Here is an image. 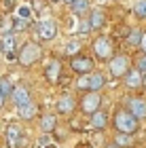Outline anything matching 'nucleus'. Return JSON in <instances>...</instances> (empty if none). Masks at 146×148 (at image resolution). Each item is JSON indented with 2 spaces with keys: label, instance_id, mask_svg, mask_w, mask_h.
Returning a JSON list of instances; mask_svg holds the SVG:
<instances>
[{
  "label": "nucleus",
  "instance_id": "obj_27",
  "mask_svg": "<svg viewBox=\"0 0 146 148\" xmlns=\"http://www.w3.org/2000/svg\"><path fill=\"white\" fill-rule=\"evenodd\" d=\"M28 25H30V21H28V19L15 17V19H13V34H15V32H21V30H25Z\"/></svg>",
  "mask_w": 146,
  "mask_h": 148
},
{
  "label": "nucleus",
  "instance_id": "obj_24",
  "mask_svg": "<svg viewBox=\"0 0 146 148\" xmlns=\"http://www.w3.org/2000/svg\"><path fill=\"white\" fill-rule=\"evenodd\" d=\"M134 15L140 17V19H146V0H136V4H134Z\"/></svg>",
  "mask_w": 146,
  "mask_h": 148
},
{
  "label": "nucleus",
  "instance_id": "obj_2",
  "mask_svg": "<svg viewBox=\"0 0 146 148\" xmlns=\"http://www.w3.org/2000/svg\"><path fill=\"white\" fill-rule=\"evenodd\" d=\"M40 57H42V47L38 42H34V40L23 42L21 49L17 51V62H19V66H23V68L34 66L36 62H40Z\"/></svg>",
  "mask_w": 146,
  "mask_h": 148
},
{
  "label": "nucleus",
  "instance_id": "obj_21",
  "mask_svg": "<svg viewBox=\"0 0 146 148\" xmlns=\"http://www.w3.org/2000/svg\"><path fill=\"white\" fill-rule=\"evenodd\" d=\"M142 36H144V32L140 30V28H131L129 32H127V45L129 47H140V42H142Z\"/></svg>",
  "mask_w": 146,
  "mask_h": 148
},
{
  "label": "nucleus",
  "instance_id": "obj_3",
  "mask_svg": "<svg viewBox=\"0 0 146 148\" xmlns=\"http://www.w3.org/2000/svg\"><path fill=\"white\" fill-rule=\"evenodd\" d=\"M91 49H93V57L97 62H110L114 57V45L108 36H97L91 42Z\"/></svg>",
  "mask_w": 146,
  "mask_h": 148
},
{
  "label": "nucleus",
  "instance_id": "obj_36",
  "mask_svg": "<svg viewBox=\"0 0 146 148\" xmlns=\"http://www.w3.org/2000/svg\"><path fill=\"white\" fill-rule=\"evenodd\" d=\"M0 51H2V47H0Z\"/></svg>",
  "mask_w": 146,
  "mask_h": 148
},
{
  "label": "nucleus",
  "instance_id": "obj_13",
  "mask_svg": "<svg viewBox=\"0 0 146 148\" xmlns=\"http://www.w3.org/2000/svg\"><path fill=\"white\" fill-rule=\"evenodd\" d=\"M76 106H78V102L72 95H62V97H57V102H55V110H57V114H72L76 110Z\"/></svg>",
  "mask_w": 146,
  "mask_h": 148
},
{
  "label": "nucleus",
  "instance_id": "obj_9",
  "mask_svg": "<svg viewBox=\"0 0 146 148\" xmlns=\"http://www.w3.org/2000/svg\"><path fill=\"white\" fill-rule=\"evenodd\" d=\"M0 47H2V53H4V57L9 59V62L17 59V36L13 34V32H4L2 34Z\"/></svg>",
  "mask_w": 146,
  "mask_h": 148
},
{
  "label": "nucleus",
  "instance_id": "obj_25",
  "mask_svg": "<svg viewBox=\"0 0 146 148\" xmlns=\"http://www.w3.org/2000/svg\"><path fill=\"white\" fill-rule=\"evenodd\" d=\"M11 91H13V85L9 83V80H0V99H6L11 97Z\"/></svg>",
  "mask_w": 146,
  "mask_h": 148
},
{
  "label": "nucleus",
  "instance_id": "obj_8",
  "mask_svg": "<svg viewBox=\"0 0 146 148\" xmlns=\"http://www.w3.org/2000/svg\"><path fill=\"white\" fill-rule=\"evenodd\" d=\"M70 68H72V72H76L78 76L91 74L93 72V59L87 57V55H74V57H70Z\"/></svg>",
  "mask_w": 146,
  "mask_h": 148
},
{
  "label": "nucleus",
  "instance_id": "obj_15",
  "mask_svg": "<svg viewBox=\"0 0 146 148\" xmlns=\"http://www.w3.org/2000/svg\"><path fill=\"white\" fill-rule=\"evenodd\" d=\"M108 121H110L108 114H106L104 110H97V112H93L89 116V127H91V129H99V131H102V129L108 127Z\"/></svg>",
  "mask_w": 146,
  "mask_h": 148
},
{
  "label": "nucleus",
  "instance_id": "obj_28",
  "mask_svg": "<svg viewBox=\"0 0 146 148\" xmlns=\"http://www.w3.org/2000/svg\"><path fill=\"white\" fill-rule=\"evenodd\" d=\"M136 70L140 72V74H146V55H140V57H138V62H136Z\"/></svg>",
  "mask_w": 146,
  "mask_h": 148
},
{
  "label": "nucleus",
  "instance_id": "obj_7",
  "mask_svg": "<svg viewBox=\"0 0 146 148\" xmlns=\"http://www.w3.org/2000/svg\"><path fill=\"white\" fill-rule=\"evenodd\" d=\"M36 36L40 40H53V38H55L57 36V23H55V19H51V17L40 19V21L36 23Z\"/></svg>",
  "mask_w": 146,
  "mask_h": 148
},
{
  "label": "nucleus",
  "instance_id": "obj_6",
  "mask_svg": "<svg viewBox=\"0 0 146 148\" xmlns=\"http://www.w3.org/2000/svg\"><path fill=\"white\" fill-rule=\"evenodd\" d=\"M4 138H6V146H9V148H21L23 142H25V133H23V129L17 123L6 125Z\"/></svg>",
  "mask_w": 146,
  "mask_h": 148
},
{
  "label": "nucleus",
  "instance_id": "obj_23",
  "mask_svg": "<svg viewBox=\"0 0 146 148\" xmlns=\"http://www.w3.org/2000/svg\"><path fill=\"white\" fill-rule=\"evenodd\" d=\"M64 51H66V55H70V57L78 55V53H81V40H70V42H66Z\"/></svg>",
  "mask_w": 146,
  "mask_h": 148
},
{
  "label": "nucleus",
  "instance_id": "obj_22",
  "mask_svg": "<svg viewBox=\"0 0 146 148\" xmlns=\"http://www.w3.org/2000/svg\"><path fill=\"white\" fill-rule=\"evenodd\" d=\"M114 144L119 148H129L131 144H134V138L127 136V133H117V136H114Z\"/></svg>",
  "mask_w": 146,
  "mask_h": 148
},
{
  "label": "nucleus",
  "instance_id": "obj_29",
  "mask_svg": "<svg viewBox=\"0 0 146 148\" xmlns=\"http://www.w3.org/2000/svg\"><path fill=\"white\" fill-rule=\"evenodd\" d=\"M87 32H91L89 21H87V19H81V25H78V34H87Z\"/></svg>",
  "mask_w": 146,
  "mask_h": 148
},
{
  "label": "nucleus",
  "instance_id": "obj_5",
  "mask_svg": "<svg viewBox=\"0 0 146 148\" xmlns=\"http://www.w3.org/2000/svg\"><path fill=\"white\" fill-rule=\"evenodd\" d=\"M129 70H131V62L127 55H114L108 62V74L112 78H123Z\"/></svg>",
  "mask_w": 146,
  "mask_h": 148
},
{
  "label": "nucleus",
  "instance_id": "obj_31",
  "mask_svg": "<svg viewBox=\"0 0 146 148\" xmlns=\"http://www.w3.org/2000/svg\"><path fill=\"white\" fill-rule=\"evenodd\" d=\"M76 148H93V146H91V144H87V142H81Z\"/></svg>",
  "mask_w": 146,
  "mask_h": 148
},
{
  "label": "nucleus",
  "instance_id": "obj_17",
  "mask_svg": "<svg viewBox=\"0 0 146 148\" xmlns=\"http://www.w3.org/2000/svg\"><path fill=\"white\" fill-rule=\"evenodd\" d=\"M55 127H57V116H55V114H45V116L40 119V131L45 133V136L53 133Z\"/></svg>",
  "mask_w": 146,
  "mask_h": 148
},
{
  "label": "nucleus",
  "instance_id": "obj_34",
  "mask_svg": "<svg viewBox=\"0 0 146 148\" xmlns=\"http://www.w3.org/2000/svg\"><path fill=\"white\" fill-rule=\"evenodd\" d=\"M62 2H66V4H72V2H74V0H62Z\"/></svg>",
  "mask_w": 146,
  "mask_h": 148
},
{
  "label": "nucleus",
  "instance_id": "obj_35",
  "mask_svg": "<svg viewBox=\"0 0 146 148\" xmlns=\"http://www.w3.org/2000/svg\"><path fill=\"white\" fill-rule=\"evenodd\" d=\"M49 2H62V0H49Z\"/></svg>",
  "mask_w": 146,
  "mask_h": 148
},
{
  "label": "nucleus",
  "instance_id": "obj_16",
  "mask_svg": "<svg viewBox=\"0 0 146 148\" xmlns=\"http://www.w3.org/2000/svg\"><path fill=\"white\" fill-rule=\"evenodd\" d=\"M59 72H62V64H59V59H51L47 64V68H45V76L51 85H55L59 80Z\"/></svg>",
  "mask_w": 146,
  "mask_h": 148
},
{
  "label": "nucleus",
  "instance_id": "obj_33",
  "mask_svg": "<svg viewBox=\"0 0 146 148\" xmlns=\"http://www.w3.org/2000/svg\"><path fill=\"white\" fill-rule=\"evenodd\" d=\"M45 148H57L55 144H51V142H47V144H45Z\"/></svg>",
  "mask_w": 146,
  "mask_h": 148
},
{
  "label": "nucleus",
  "instance_id": "obj_18",
  "mask_svg": "<svg viewBox=\"0 0 146 148\" xmlns=\"http://www.w3.org/2000/svg\"><path fill=\"white\" fill-rule=\"evenodd\" d=\"M17 112H19V116H21L23 121H32V119H34L36 114H38V106H36L34 102H28V104L19 106Z\"/></svg>",
  "mask_w": 146,
  "mask_h": 148
},
{
  "label": "nucleus",
  "instance_id": "obj_12",
  "mask_svg": "<svg viewBox=\"0 0 146 148\" xmlns=\"http://www.w3.org/2000/svg\"><path fill=\"white\" fill-rule=\"evenodd\" d=\"M11 99H13V104L17 106H23V104H28L32 102V95H30V89L25 85H15L13 87V91H11Z\"/></svg>",
  "mask_w": 146,
  "mask_h": 148
},
{
  "label": "nucleus",
  "instance_id": "obj_19",
  "mask_svg": "<svg viewBox=\"0 0 146 148\" xmlns=\"http://www.w3.org/2000/svg\"><path fill=\"white\" fill-rule=\"evenodd\" d=\"M106 85V76L102 72H91L89 74V91H97L99 93V89H102V87Z\"/></svg>",
  "mask_w": 146,
  "mask_h": 148
},
{
  "label": "nucleus",
  "instance_id": "obj_14",
  "mask_svg": "<svg viewBox=\"0 0 146 148\" xmlns=\"http://www.w3.org/2000/svg\"><path fill=\"white\" fill-rule=\"evenodd\" d=\"M87 21H89V28L91 30H102L106 25V13L102 9H91Z\"/></svg>",
  "mask_w": 146,
  "mask_h": 148
},
{
  "label": "nucleus",
  "instance_id": "obj_20",
  "mask_svg": "<svg viewBox=\"0 0 146 148\" xmlns=\"http://www.w3.org/2000/svg\"><path fill=\"white\" fill-rule=\"evenodd\" d=\"M70 9H72L74 15L83 17V15H87V13L91 11V4H89V0H74V2L70 4Z\"/></svg>",
  "mask_w": 146,
  "mask_h": 148
},
{
  "label": "nucleus",
  "instance_id": "obj_26",
  "mask_svg": "<svg viewBox=\"0 0 146 148\" xmlns=\"http://www.w3.org/2000/svg\"><path fill=\"white\" fill-rule=\"evenodd\" d=\"M76 89H78V91H83V93H87V91H89V74H83V76H78V78H76Z\"/></svg>",
  "mask_w": 146,
  "mask_h": 148
},
{
  "label": "nucleus",
  "instance_id": "obj_1",
  "mask_svg": "<svg viewBox=\"0 0 146 148\" xmlns=\"http://www.w3.org/2000/svg\"><path fill=\"white\" fill-rule=\"evenodd\" d=\"M112 125H114L117 133H127V136H134L140 127V121H138L134 114H129L125 108L117 110L114 116H112Z\"/></svg>",
  "mask_w": 146,
  "mask_h": 148
},
{
  "label": "nucleus",
  "instance_id": "obj_32",
  "mask_svg": "<svg viewBox=\"0 0 146 148\" xmlns=\"http://www.w3.org/2000/svg\"><path fill=\"white\" fill-rule=\"evenodd\" d=\"M104 148H119V146H117V144H114V142H108V144H106V146H104Z\"/></svg>",
  "mask_w": 146,
  "mask_h": 148
},
{
  "label": "nucleus",
  "instance_id": "obj_4",
  "mask_svg": "<svg viewBox=\"0 0 146 148\" xmlns=\"http://www.w3.org/2000/svg\"><path fill=\"white\" fill-rule=\"evenodd\" d=\"M78 108H81V112L85 114H93L97 110H102V95H99L97 91H87L83 93L81 99H78Z\"/></svg>",
  "mask_w": 146,
  "mask_h": 148
},
{
  "label": "nucleus",
  "instance_id": "obj_11",
  "mask_svg": "<svg viewBox=\"0 0 146 148\" xmlns=\"http://www.w3.org/2000/svg\"><path fill=\"white\" fill-rule=\"evenodd\" d=\"M121 80H123V87L127 91H136V89H142L144 87V74H140L136 68H131Z\"/></svg>",
  "mask_w": 146,
  "mask_h": 148
},
{
  "label": "nucleus",
  "instance_id": "obj_10",
  "mask_svg": "<svg viewBox=\"0 0 146 148\" xmlns=\"http://www.w3.org/2000/svg\"><path fill=\"white\" fill-rule=\"evenodd\" d=\"M125 110L134 114L138 121L146 119V99L144 97H127L125 99Z\"/></svg>",
  "mask_w": 146,
  "mask_h": 148
},
{
  "label": "nucleus",
  "instance_id": "obj_30",
  "mask_svg": "<svg viewBox=\"0 0 146 148\" xmlns=\"http://www.w3.org/2000/svg\"><path fill=\"white\" fill-rule=\"evenodd\" d=\"M140 49L144 51V55H146V32H144V36H142V42H140Z\"/></svg>",
  "mask_w": 146,
  "mask_h": 148
}]
</instances>
